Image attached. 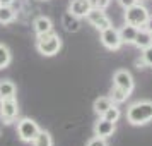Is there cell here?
<instances>
[{
  "label": "cell",
  "mask_w": 152,
  "mask_h": 146,
  "mask_svg": "<svg viewBox=\"0 0 152 146\" xmlns=\"http://www.w3.org/2000/svg\"><path fill=\"white\" fill-rule=\"evenodd\" d=\"M126 120L132 125L149 124L152 120V102L151 100H142V102L132 103L126 110Z\"/></svg>",
  "instance_id": "6da1fadb"
},
{
  "label": "cell",
  "mask_w": 152,
  "mask_h": 146,
  "mask_svg": "<svg viewBox=\"0 0 152 146\" xmlns=\"http://www.w3.org/2000/svg\"><path fill=\"white\" fill-rule=\"evenodd\" d=\"M36 48L38 52L45 57H53L56 55L60 48H62V38L55 35L53 31L46 33V35H38V42H36Z\"/></svg>",
  "instance_id": "7a4b0ae2"
},
{
  "label": "cell",
  "mask_w": 152,
  "mask_h": 146,
  "mask_svg": "<svg viewBox=\"0 0 152 146\" xmlns=\"http://www.w3.org/2000/svg\"><path fill=\"white\" fill-rule=\"evenodd\" d=\"M149 9L142 5L140 2L135 4V5H132V7L125 9V22L126 24H132V26H135V28H144L145 21L149 19Z\"/></svg>",
  "instance_id": "3957f363"
},
{
  "label": "cell",
  "mask_w": 152,
  "mask_h": 146,
  "mask_svg": "<svg viewBox=\"0 0 152 146\" xmlns=\"http://www.w3.org/2000/svg\"><path fill=\"white\" fill-rule=\"evenodd\" d=\"M19 115V107L14 98L0 100V119L4 124H12Z\"/></svg>",
  "instance_id": "277c9868"
},
{
  "label": "cell",
  "mask_w": 152,
  "mask_h": 146,
  "mask_svg": "<svg viewBox=\"0 0 152 146\" xmlns=\"http://www.w3.org/2000/svg\"><path fill=\"white\" fill-rule=\"evenodd\" d=\"M38 132H39V125L33 119H22L17 124V134L24 143H33V139L36 138Z\"/></svg>",
  "instance_id": "5b68a950"
},
{
  "label": "cell",
  "mask_w": 152,
  "mask_h": 146,
  "mask_svg": "<svg viewBox=\"0 0 152 146\" xmlns=\"http://www.w3.org/2000/svg\"><path fill=\"white\" fill-rule=\"evenodd\" d=\"M101 43H103L104 47L111 52H116V50L121 48V38H120V33H118V29H115L113 26L110 28H106L101 31Z\"/></svg>",
  "instance_id": "8992f818"
},
{
  "label": "cell",
  "mask_w": 152,
  "mask_h": 146,
  "mask_svg": "<svg viewBox=\"0 0 152 146\" xmlns=\"http://www.w3.org/2000/svg\"><path fill=\"white\" fill-rule=\"evenodd\" d=\"M86 19H87L91 26H94L97 31H103V29L111 26V19L106 16V12H104V10H99V9H94V7H91V10L87 12V16H86Z\"/></svg>",
  "instance_id": "52a82bcc"
},
{
  "label": "cell",
  "mask_w": 152,
  "mask_h": 146,
  "mask_svg": "<svg viewBox=\"0 0 152 146\" xmlns=\"http://www.w3.org/2000/svg\"><path fill=\"white\" fill-rule=\"evenodd\" d=\"M113 86H118V88H121L123 91H126L130 95L132 91H133L135 83H133V77H132V74L128 70L120 69L113 74Z\"/></svg>",
  "instance_id": "ba28073f"
},
{
  "label": "cell",
  "mask_w": 152,
  "mask_h": 146,
  "mask_svg": "<svg viewBox=\"0 0 152 146\" xmlns=\"http://www.w3.org/2000/svg\"><path fill=\"white\" fill-rule=\"evenodd\" d=\"M115 131H116L115 122H110V120H106V119H103V117H99L97 122L94 124V134L99 136V138H104V139L110 138V136L115 134Z\"/></svg>",
  "instance_id": "9c48e42d"
},
{
  "label": "cell",
  "mask_w": 152,
  "mask_h": 146,
  "mask_svg": "<svg viewBox=\"0 0 152 146\" xmlns=\"http://www.w3.org/2000/svg\"><path fill=\"white\" fill-rule=\"evenodd\" d=\"M89 10H91V2L89 0H72L70 5H69V12L74 14V16H77L79 19H80V17H86Z\"/></svg>",
  "instance_id": "30bf717a"
},
{
  "label": "cell",
  "mask_w": 152,
  "mask_h": 146,
  "mask_svg": "<svg viewBox=\"0 0 152 146\" xmlns=\"http://www.w3.org/2000/svg\"><path fill=\"white\" fill-rule=\"evenodd\" d=\"M118 33H120V38H121V43L123 45H133L135 43V38H137L138 28L125 22V26H121V29H118Z\"/></svg>",
  "instance_id": "8fae6325"
},
{
  "label": "cell",
  "mask_w": 152,
  "mask_h": 146,
  "mask_svg": "<svg viewBox=\"0 0 152 146\" xmlns=\"http://www.w3.org/2000/svg\"><path fill=\"white\" fill-rule=\"evenodd\" d=\"M34 31L36 35H46V33H51L53 31V22L50 17H45V16H39L34 19Z\"/></svg>",
  "instance_id": "7c38bea8"
},
{
  "label": "cell",
  "mask_w": 152,
  "mask_h": 146,
  "mask_svg": "<svg viewBox=\"0 0 152 146\" xmlns=\"http://www.w3.org/2000/svg\"><path fill=\"white\" fill-rule=\"evenodd\" d=\"M62 24L65 31H69V33H77L79 29H80V21H79V17L74 14H70V12H65L62 17Z\"/></svg>",
  "instance_id": "4fadbf2b"
},
{
  "label": "cell",
  "mask_w": 152,
  "mask_h": 146,
  "mask_svg": "<svg viewBox=\"0 0 152 146\" xmlns=\"http://www.w3.org/2000/svg\"><path fill=\"white\" fill-rule=\"evenodd\" d=\"M133 45H135L137 48H140V50L151 47V45H152V33L145 31L144 28H140V29H138V33H137V38H135V43H133Z\"/></svg>",
  "instance_id": "5bb4252c"
},
{
  "label": "cell",
  "mask_w": 152,
  "mask_h": 146,
  "mask_svg": "<svg viewBox=\"0 0 152 146\" xmlns=\"http://www.w3.org/2000/svg\"><path fill=\"white\" fill-rule=\"evenodd\" d=\"M15 84L9 79H2L0 81V100H5V98H14L15 96Z\"/></svg>",
  "instance_id": "9a60e30c"
},
{
  "label": "cell",
  "mask_w": 152,
  "mask_h": 146,
  "mask_svg": "<svg viewBox=\"0 0 152 146\" xmlns=\"http://www.w3.org/2000/svg\"><path fill=\"white\" fill-rule=\"evenodd\" d=\"M15 19V10L12 5H0V24H10Z\"/></svg>",
  "instance_id": "2e32d148"
},
{
  "label": "cell",
  "mask_w": 152,
  "mask_h": 146,
  "mask_svg": "<svg viewBox=\"0 0 152 146\" xmlns=\"http://www.w3.org/2000/svg\"><path fill=\"white\" fill-rule=\"evenodd\" d=\"M111 105H113V102L110 100V96H99V98L96 100V102H94L92 108H94V112H96L97 115L101 117V115H103L104 112L110 108Z\"/></svg>",
  "instance_id": "e0dca14e"
},
{
  "label": "cell",
  "mask_w": 152,
  "mask_h": 146,
  "mask_svg": "<svg viewBox=\"0 0 152 146\" xmlns=\"http://www.w3.org/2000/svg\"><path fill=\"white\" fill-rule=\"evenodd\" d=\"M33 146H53V139L48 131H41L36 134V138L33 139Z\"/></svg>",
  "instance_id": "ac0fdd59"
},
{
  "label": "cell",
  "mask_w": 152,
  "mask_h": 146,
  "mask_svg": "<svg viewBox=\"0 0 152 146\" xmlns=\"http://www.w3.org/2000/svg\"><path fill=\"white\" fill-rule=\"evenodd\" d=\"M130 96L126 91H123L121 88H118V86H113V90H111V95H110V100L113 102L115 105L118 103H123V102H126V98Z\"/></svg>",
  "instance_id": "d6986e66"
},
{
  "label": "cell",
  "mask_w": 152,
  "mask_h": 146,
  "mask_svg": "<svg viewBox=\"0 0 152 146\" xmlns=\"http://www.w3.org/2000/svg\"><path fill=\"white\" fill-rule=\"evenodd\" d=\"M101 117L106 119V120H110V122H118V119L121 117V112H120V108H118L116 105L113 103L110 108H108V110L101 115Z\"/></svg>",
  "instance_id": "ffe728a7"
},
{
  "label": "cell",
  "mask_w": 152,
  "mask_h": 146,
  "mask_svg": "<svg viewBox=\"0 0 152 146\" xmlns=\"http://www.w3.org/2000/svg\"><path fill=\"white\" fill-rule=\"evenodd\" d=\"M12 60V55H10V50L5 47V45H0V69H5Z\"/></svg>",
  "instance_id": "44dd1931"
},
{
  "label": "cell",
  "mask_w": 152,
  "mask_h": 146,
  "mask_svg": "<svg viewBox=\"0 0 152 146\" xmlns=\"http://www.w3.org/2000/svg\"><path fill=\"white\" fill-rule=\"evenodd\" d=\"M142 60H144L145 67H152V45L142 50Z\"/></svg>",
  "instance_id": "7402d4cb"
},
{
  "label": "cell",
  "mask_w": 152,
  "mask_h": 146,
  "mask_svg": "<svg viewBox=\"0 0 152 146\" xmlns=\"http://www.w3.org/2000/svg\"><path fill=\"white\" fill-rule=\"evenodd\" d=\"M89 2H91V7L99 9V10H106L111 4V0H89Z\"/></svg>",
  "instance_id": "603a6c76"
},
{
  "label": "cell",
  "mask_w": 152,
  "mask_h": 146,
  "mask_svg": "<svg viewBox=\"0 0 152 146\" xmlns=\"http://www.w3.org/2000/svg\"><path fill=\"white\" fill-rule=\"evenodd\" d=\"M87 146H108V143H106V139H104V138L94 136L92 139H89V143H87Z\"/></svg>",
  "instance_id": "cb8c5ba5"
},
{
  "label": "cell",
  "mask_w": 152,
  "mask_h": 146,
  "mask_svg": "<svg viewBox=\"0 0 152 146\" xmlns=\"http://www.w3.org/2000/svg\"><path fill=\"white\" fill-rule=\"evenodd\" d=\"M118 4H120L123 9H128V7H132V5L138 4V0H118Z\"/></svg>",
  "instance_id": "d4e9b609"
},
{
  "label": "cell",
  "mask_w": 152,
  "mask_h": 146,
  "mask_svg": "<svg viewBox=\"0 0 152 146\" xmlns=\"http://www.w3.org/2000/svg\"><path fill=\"white\" fill-rule=\"evenodd\" d=\"M144 29H145V31H149V33H152V16H149V19L145 21Z\"/></svg>",
  "instance_id": "484cf974"
},
{
  "label": "cell",
  "mask_w": 152,
  "mask_h": 146,
  "mask_svg": "<svg viewBox=\"0 0 152 146\" xmlns=\"http://www.w3.org/2000/svg\"><path fill=\"white\" fill-rule=\"evenodd\" d=\"M135 65H137V69H144V67H145V64H144V60H142V57L135 60Z\"/></svg>",
  "instance_id": "4316f807"
},
{
  "label": "cell",
  "mask_w": 152,
  "mask_h": 146,
  "mask_svg": "<svg viewBox=\"0 0 152 146\" xmlns=\"http://www.w3.org/2000/svg\"><path fill=\"white\" fill-rule=\"evenodd\" d=\"M14 0H0V5H12Z\"/></svg>",
  "instance_id": "83f0119b"
},
{
  "label": "cell",
  "mask_w": 152,
  "mask_h": 146,
  "mask_svg": "<svg viewBox=\"0 0 152 146\" xmlns=\"http://www.w3.org/2000/svg\"><path fill=\"white\" fill-rule=\"evenodd\" d=\"M0 136H2V129H0Z\"/></svg>",
  "instance_id": "f1b7e54d"
}]
</instances>
